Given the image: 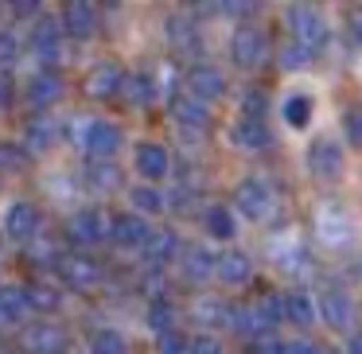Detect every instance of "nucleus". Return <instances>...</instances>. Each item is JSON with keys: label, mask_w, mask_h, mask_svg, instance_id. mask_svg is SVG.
I'll return each mask as SVG.
<instances>
[{"label": "nucleus", "mask_w": 362, "mask_h": 354, "mask_svg": "<svg viewBox=\"0 0 362 354\" xmlns=\"http://www.w3.org/2000/svg\"><path fill=\"white\" fill-rule=\"evenodd\" d=\"M175 319H180V312H175L172 300H152V304H148V327L156 331V335L175 331Z\"/></svg>", "instance_id": "36"}, {"label": "nucleus", "mask_w": 362, "mask_h": 354, "mask_svg": "<svg viewBox=\"0 0 362 354\" xmlns=\"http://www.w3.org/2000/svg\"><path fill=\"white\" fill-rule=\"evenodd\" d=\"M230 55H234V63L242 66V71H261L265 59H269L265 32H261L257 24H242L234 32V40H230Z\"/></svg>", "instance_id": "5"}, {"label": "nucleus", "mask_w": 362, "mask_h": 354, "mask_svg": "<svg viewBox=\"0 0 362 354\" xmlns=\"http://www.w3.org/2000/svg\"><path fill=\"white\" fill-rule=\"evenodd\" d=\"M168 40H172L175 51H195L199 47L195 16H172V20H168Z\"/></svg>", "instance_id": "30"}, {"label": "nucleus", "mask_w": 362, "mask_h": 354, "mask_svg": "<svg viewBox=\"0 0 362 354\" xmlns=\"http://www.w3.org/2000/svg\"><path fill=\"white\" fill-rule=\"evenodd\" d=\"M230 136H234L238 148H269L273 144V133H269V125L261 117H242Z\"/></svg>", "instance_id": "25"}, {"label": "nucleus", "mask_w": 362, "mask_h": 354, "mask_svg": "<svg viewBox=\"0 0 362 354\" xmlns=\"http://www.w3.org/2000/svg\"><path fill=\"white\" fill-rule=\"evenodd\" d=\"M24 296H28V307H32V312H43V315L63 307V292H59L55 284H47V281H28Z\"/></svg>", "instance_id": "27"}, {"label": "nucleus", "mask_w": 362, "mask_h": 354, "mask_svg": "<svg viewBox=\"0 0 362 354\" xmlns=\"http://www.w3.org/2000/svg\"><path fill=\"white\" fill-rule=\"evenodd\" d=\"M8 8L16 12L20 20H24V16H35V20H40V8H43V4H40V0H12Z\"/></svg>", "instance_id": "47"}, {"label": "nucleus", "mask_w": 362, "mask_h": 354, "mask_svg": "<svg viewBox=\"0 0 362 354\" xmlns=\"http://www.w3.org/2000/svg\"><path fill=\"white\" fill-rule=\"evenodd\" d=\"M12 98H16V86H12V78L4 71H0V110H8Z\"/></svg>", "instance_id": "48"}, {"label": "nucleus", "mask_w": 362, "mask_h": 354, "mask_svg": "<svg viewBox=\"0 0 362 354\" xmlns=\"http://www.w3.org/2000/svg\"><path fill=\"white\" fill-rule=\"evenodd\" d=\"M339 226H346V214L343 211H335V206L320 211V234L327 237V242H343V237H346V230H339Z\"/></svg>", "instance_id": "39"}, {"label": "nucleus", "mask_w": 362, "mask_h": 354, "mask_svg": "<svg viewBox=\"0 0 362 354\" xmlns=\"http://www.w3.org/2000/svg\"><path fill=\"white\" fill-rule=\"evenodd\" d=\"M346 354H362V331H351V335H346Z\"/></svg>", "instance_id": "51"}, {"label": "nucleus", "mask_w": 362, "mask_h": 354, "mask_svg": "<svg viewBox=\"0 0 362 354\" xmlns=\"http://www.w3.org/2000/svg\"><path fill=\"white\" fill-rule=\"evenodd\" d=\"M0 354H12V350H8V346H4V343H0Z\"/></svg>", "instance_id": "52"}, {"label": "nucleus", "mask_w": 362, "mask_h": 354, "mask_svg": "<svg viewBox=\"0 0 362 354\" xmlns=\"http://www.w3.org/2000/svg\"><path fill=\"white\" fill-rule=\"evenodd\" d=\"M281 113H284V125L308 129V121H312V98L308 94H288L284 105H281Z\"/></svg>", "instance_id": "33"}, {"label": "nucleus", "mask_w": 362, "mask_h": 354, "mask_svg": "<svg viewBox=\"0 0 362 354\" xmlns=\"http://www.w3.org/2000/svg\"><path fill=\"white\" fill-rule=\"evenodd\" d=\"M86 183L94 191H117L121 187V167L113 160H90L86 164Z\"/></svg>", "instance_id": "28"}, {"label": "nucleus", "mask_w": 362, "mask_h": 354, "mask_svg": "<svg viewBox=\"0 0 362 354\" xmlns=\"http://www.w3.org/2000/svg\"><path fill=\"white\" fill-rule=\"evenodd\" d=\"M55 141H59V125L47 117V113L28 117V125H24V148L28 152H47Z\"/></svg>", "instance_id": "21"}, {"label": "nucleus", "mask_w": 362, "mask_h": 354, "mask_svg": "<svg viewBox=\"0 0 362 354\" xmlns=\"http://www.w3.org/2000/svg\"><path fill=\"white\" fill-rule=\"evenodd\" d=\"M250 12H257L253 0H222V16H250Z\"/></svg>", "instance_id": "46"}, {"label": "nucleus", "mask_w": 362, "mask_h": 354, "mask_svg": "<svg viewBox=\"0 0 362 354\" xmlns=\"http://www.w3.org/2000/svg\"><path fill=\"white\" fill-rule=\"evenodd\" d=\"M28 164V148L16 141H0V175H12Z\"/></svg>", "instance_id": "38"}, {"label": "nucleus", "mask_w": 362, "mask_h": 354, "mask_svg": "<svg viewBox=\"0 0 362 354\" xmlns=\"http://www.w3.org/2000/svg\"><path fill=\"white\" fill-rule=\"evenodd\" d=\"M156 350L160 354H187L191 338H183L180 331H168V335H156Z\"/></svg>", "instance_id": "43"}, {"label": "nucleus", "mask_w": 362, "mask_h": 354, "mask_svg": "<svg viewBox=\"0 0 362 354\" xmlns=\"http://www.w3.org/2000/svg\"><path fill=\"white\" fill-rule=\"evenodd\" d=\"M288 32H292V40H296L300 47H308L312 55L327 43V24H323L320 8H312V4H292L288 8Z\"/></svg>", "instance_id": "4"}, {"label": "nucleus", "mask_w": 362, "mask_h": 354, "mask_svg": "<svg viewBox=\"0 0 362 354\" xmlns=\"http://www.w3.org/2000/svg\"><path fill=\"white\" fill-rule=\"evenodd\" d=\"M24 350L28 354H66L71 350V335L59 323H35L24 331Z\"/></svg>", "instance_id": "11"}, {"label": "nucleus", "mask_w": 362, "mask_h": 354, "mask_svg": "<svg viewBox=\"0 0 362 354\" xmlns=\"http://www.w3.org/2000/svg\"><path fill=\"white\" fill-rule=\"evenodd\" d=\"M90 354H129V338L113 327H98L90 335Z\"/></svg>", "instance_id": "32"}, {"label": "nucleus", "mask_w": 362, "mask_h": 354, "mask_svg": "<svg viewBox=\"0 0 362 354\" xmlns=\"http://www.w3.org/2000/svg\"><path fill=\"white\" fill-rule=\"evenodd\" d=\"M24 312H32V307H28V296H24V284H0V319L12 323Z\"/></svg>", "instance_id": "31"}, {"label": "nucleus", "mask_w": 362, "mask_h": 354, "mask_svg": "<svg viewBox=\"0 0 362 354\" xmlns=\"http://www.w3.org/2000/svg\"><path fill=\"white\" fill-rule=\"evenodd\" d=\"M133 164L148 183H156V179H164V175L172 172V152H168L164 144H156V141H144V144H136Z\"/></svg>", "instance_id": "13"}, {"label": "nucleus", "mask_w": 362, "mask_h": 354, "mask_svg": "<svg viewBox=\"0 0 362 354\" xmlns=\"http://www.w3.org/2000/svg\"><path fill=\"white\" fill-rule=\"evenodd\" d=\"M63 32L71 40H90L98 32V4H90V0H66L63 4Z\"/></svg>", "instance_id": "12"}, {"label": "nucleus", "mask_w": 362, "mask_h": 354, "mask_svg": "<svg viewBox=\"0 0 362 354\" xmlns=\"http://www.w3.org/2000/svg\"><path fill=\"white\" fill-rule=\"evenodd\" d=\"M16 55H20V40L0 28V63H16Z\"/></svg>", "instance_id": "44"}, {"label": "nucleus", "mask_w": 362, "mask_h": 354, "mask_svg": "<svg viewBox=\"0 0 362 354\" xmlns=\"http://www.w3.org/2000/svg\"><path fill=\"white\" fill-rule=\"evenodd\" d=\"M234 206L245 214L250 222H261L269 218V211H273V191H269L265 179H257V175H250V179H242L234 187Z\"/></svg>", "instance_id": "8"}, {"label": "nucleus", "mask_w": 362, "mask_h": 354, "mask_svg": "<svg viewBox=\"0 0 362 354\" xmlns=\"http://www.w3.org/2000/svg\"><path fill=\"white\" fill-rule=\"evenodd\" d=\"M276 63H281V71H288V74L308 71V63H312V51H308V47H300L296 40H288V43L281 47V55H276Z\"/></svg>", "instance_id": "37"}, {"label": "nucleus", "mask_w": 362, "mask_h": 354, "mask_svg": "<svg viewBox=\"0 0 362 354\" xmlns=\"http://www.w3.org/2000/svg\"><path fill=\"white\" fill-rule=\"evenodd\" d=\"M121 98H125V105H133V110H144V105H152V102H156V82H152V74H144V71L125 74Z\"/></svg>", "instance_id": "22"}, {"label": "nucleus", "mask_w": 362, "mask_h": 354, "mask_svg": "<svg viewBox=\"0 0 362 354\" xmlns=\"http://www.w3.org/2000/svg\"><path fill=\"white\" fill-rule=\"evenodd\" d=\"M191 319L203 327H230V304L218 296H199L191 304Z\"/></svg>", "instance_id": "24"}, {"label": "nucleus", "mask_w": 362, "mask_h": 354, "mask_svg": "<svg viewBox=\"0 0 362 354\" xmlns=\"http://www.w3.org/2000/svg\"><path fill=\"white\" fill-rule=\"evenodd\" d=\"M129 199H133V206H136V214H160L168 206V195L164 191H156V187H148V183H141V187H133L129 191Z\"/></svg>", "instance_id": "34"}, {"label": "nucleus", "mask_w": 362, "mask_h": 354, "mask_svg": "<svg viewBox=\"0 0 362 354\" xmlns=\"http://www.w3.org/2000/svg\"><path fill=\"white\" fill-rule=\"evenodd\" d=\"M308 164H312V172L320 175V179H339V175H343V148H339L335 141H327V136H320V141H312V148H308Z\"/></svg>", "instance_id": "14"}, {"label": "nucleus", "mask_w": 362, "mask_h": 354, "mask_svg": "<svg viewBox=\"0 0 362 354\" xmlns=\"http://www.w3.org/2000/svg\"><path fill=\"white\" fill-rule=\"evenodd\" d=\"M59 98H63V74H55V71H35L32 82H28V102L35 105V113L51 110Z\"/></svg>", "instance_id": "15"}, {"label": "nucleus", "mask_w": 362, "mask_h": 354, "mask_svg": "<svg viewBox=\"0 0 362 354\" xmlns=\"http://www.w3.org/2000/svg\"><path fill=\"white\" fill-rule=\"evenodd\" d=\"M320 319L327 323L331 331H346V335H351V323H354L351 296H343V292H323L320 296Z\"/></svg>", "instance_id": "16"}, {"label": "nucleus", "mask_w": 362, "mask_h": 354, "mask_svg": "<svg viewBox=\"0 0 362 354\" xmlns=\"http://www.w3.org/2000/svg\"><path fill=\"white\" fill-rule=\"evenodd\" d=\"M346 32H351V40L362 47V8L351 12V20H346Z\"/></svg>", "instance_id": "49"}, {"label": "nucleus", "mask_w": 362, "mask_h": 354, "mask_svg": "<svg viewBox=\"0 0 362 354\" xmlns=\"http://www.w3.org/2000/svg\"><path fill=\"white\" fill-rule=\"evenodd\" d=\"M180 265H183V276H187V281H206V276H214L218 257H214L211 249H203V245H187Z\"/></svg>", "instance_id": "26"}, {"label": "nucleus", "mask_w": 362, "mask_h": 354, "mask_svg": "<svg viewBox=\"0 0 362 354\" xmlns=\"http://www.w3.org/2000/svg\"><path fill=\"white\" fill-rule=\"evenodd\" d=\"M32 51L40 55V63L47 66H59V59H63V20L55 16H40L32 28Z\"/></svg>", "instance_id": "9"}, {"label": "nucleus", "mask_w": 362, "mask_h": 354, "mask_svg": "<svg viewBox=\"0 0 362 354\" xmlns=\"http://www.w3.org/2000/svg\"><path fill=\"white\" fill-rule=\"evenodd\" d=\"M113 218H117V214H110L105 206H86V211H78V214L66 218L63 234H66V242H71V245H82V249H86V245L105 242V237L113 242Z\"/></svg>", "instance_id": "1"}, {"label": "nucleus", "mask_w": 362, "mask_h": 354, "mask_svg": "<svg viewBox=\"0 0 362 354\" xmlns=\"http://www.w3.org/2000/svg\"><path fill=\"white\" fill-rule=\"evenodd\" d=\"M265 110H269V94H265V90H245V94H242V117H261V121H265Z\"/></svg>", "instance_id": "40"}, {"label": "nucleus", "mask_w": 362, "mask_h": 354, "mask_svg": "<svg viewBox=\"0 0 362 354\" xmlns=\"http://www.w3.org/2000/svg\"><path fill=\"white\" fill-rule=\"evenodd\" d=\"M102 265H98L94 257H86V253H63V261H59V281L66 284V288L74 292H90L102 284Z\"/></svg>", "instance_id": "6"}, {"label": "nucleus", "mask_w": 362, "mask_h": 354, "mask_svg": "<svg viewBox=\"0 0 362 354\" xmlns=\"http://www.w3.org/2000/svg\"><path fill=\"white\" fill-rule=\"evenodd\" d=\"M148 234H152V226L141 218V214H133V211L113 218V242L125 245V249H141V245L148 242Z\"/></svg>", "instance_id": "19"}, {"label": "nucleus", "mask_w": 362, "mask_h": 354, "mask_svg": "<svg viewBox=\"0 0 362 354\" xmlns=\"http://www.w3.org/2000/svg\"><path fill=\"white\" fill-rule=\"evenodd\" d=\"M214 276H218L222 284H245V281L253 276V261H250V253H242V249H226V253H218Z\"/></svg>", "instance_id": "20"}, {"label": "nucleus", "mask_w": 362, "mask_h": 354, "mask_svg": "<svg viewBox=\"0 0 362 354\" xmlns=\"http://www.w3.org/2000/svg\"><path fill=\"white\" fill-rule=\"evenodd\" d=\"M253 312H257V319L265 323V327H276V323H284V296L261 292V296L253 300Z\"/></svg>", "instance_id": "35"}, {"label": "nucleus", "mask_w": 362, "mask_h": 354, "mask_svg": "<svg viewBox=\"0 0 362 354\" xmlns=\"http://www.w3.org/2000/svg\"><path fill=\"white\" fill-rule=\"evenodd\" d=\"M183 82H187V94L199 98V102H218L222 94H226V78H222V71H214L211 63H195L187 66V74H183Z\"/></svg>", "instance_id": "10"}, {"label": "nucleus", "mask_w": 362, "mask_h": 354, "mask_svg": "<svg viewBox=\"0 0 362 354\" xmlns=\"http://www.w3.org/2000/svg\"><path fill=\"white\" fill-rule=\"evenodd\" d=\"M203 226H206V234H211V237H218V242H230V237L238 234V226H234V214L226 211V203H214V206H206V214H203Z\"/></svg>", "instance_id": "29"}, {"label": "nucleus", "mask_w": 362, "mask_h": 354, "mask_svg": "<svg viewBox=\"0 0 362 354\" xmlns=\"http://www.w3.org/2000/svg\"><path fill=\"white\" fill-rule=\"evenodd\" d=\"M288 350V343H281V338L269 331V335H257V338H250L245 343V354H284Z\"/></svg>", "instance_id": "42"}, {"label": "nucleus", "mask_w": 362, "mask_h": 354, "mask_svg": "<svg viewBox=\"0 0 362 354\" xmlns=\"http://www.w3.org/2000/svg\"><path fill=\"white\" fill-rule=\"evenodd\" d=\"M141 253H144V261H148V265H168V261L180 257V234H175V230H168V226L152 230L148 242L141 245Z\"/></svg>", "instance_id": "18"}, {"label": "nucleus", "mask_w": 362, "mask_h": 354, "mask_svg": "<svg viewBox=\"0 0 362 354\" xmlns=\"http://www.w3.org/2000/svg\"><path fill=\"white\" fill-rule=\"evenodd\" d=\"M187 354H222V343L214 335H195V338H191V350Z\"/></svg>", "instance_id": "45"}, {"label": "nucleus", "mask_w": 362, "mask_h": 354, "mask_svg": "<svg viewBox=\"0 0 362 354\" xmlns=\"http://www.w3.org/2000/svg\"><path fill=\"white\" fill-rule=\"evenodd\" d=\"M121 86H125V71H121L117 63H110V59L90 66L86 82H82L90 102H113V98H121Z\"/></svg>", "instance_id": "7"}, {"label": "nucleus", "mask_w": 362, "mask_h": 354, "mask_svg": "<svg viewBox=\"0 0 362 354\" xmlns=\"http://www.w3.org/2000/svg\"><path fill=\"white\" fill-rule=\"evenodd\" d=\"M78 144L86 148L90 160H110L121 148V129L113 121L86 117V121H78Z\"/></svg>", "instance_id": "3"}, {"label": "nucleus", "mask_w": 362, "mask_h": 354, "mask_svg": "<svg viewBox=\"0 0 362 354\" xmlns=\"http://www.w3.org/2000/svg\"><path fill=\"white\" fill-rule=\"evenodd\" d=\"M0 230H4L8 242L32 245L35 237H40V230H43V211L35 203H28V199L8 203V211H4V218H0Z\"/></svg>", "instance_id": "2"}, {"label": "nucleus", "mask_w": 362, "mask_h": 354, "mask_svg": "<svg viewBox=\"0 0 362 354\" xmlns=\"http://www.w3.org/2000/svg\"><path fill=\"white\" fill-rule=\"evenodd\" d=\"M284 354H327L323 350V346H315V343H304V338H300V343H288V350Z\"/></svg>", "instance_id": "50"}, {"label": "nucleus", "mask_w": 362, "mask_h": 354, "mask_svg": "<svg viewBox=\"0 0 362 354\" xmlns=\"http://www.w3.org/2000/svg\"><path fill=\"white\" fill-rule=\"evenodd\" d=\"M284 319L296 327H312V323H320V304L308 292H284Z\"/></svg>", "instance_id": "23"}, {"label": "nucleus", "mask_w": 362, "mask_h": 354, "mask_svg": "<svg viewBox=\"0 0 362 354\" xmlns=\"http://www.w3.org/2000/svg\"><path fill=\"white\" fill-rule=\"evenodd\" d=\"M168 110H172V117L180 121L183 129H191V133L211 125V105L199 102V98H191V94H175L172 102H168Z\"/></svg>", "instance_id": "17"}, {"label": "nucleus", "mask_w": 362, "mask_h": 354, "mask_svg": "<svg viewBox=\"0 0 362 354\" xmlns=\"http://www.w3.org/2000/svg\"><path fill=\"white\" fill-rule=\"evenodd\" d=\"M343 136L351 148H362V105H354V110L343 113Z\"/></svg>", "instance_id": "41"}]
</instances>
